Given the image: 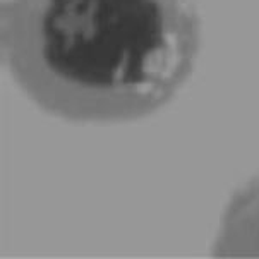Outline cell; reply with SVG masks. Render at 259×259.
<instances>
[{
    "mask_svg": "<svg viewBox=\"0 0 259 259\" xmlns=\"http://www.w3.org/2000/svg\"><path fill=\"white\" fill-rule=\"evenodd\" d=\"M196 0H7L2 52L52 115L136 120L166 105L194 69Z\"/></svg>",
    "mask_w": 259,
    "mask_h": 259,
    "instance_id": "obj_1",
    "label": "cell"
},
{
    "mask_svg": "<svg viewBox=\"0 0 259 259\" xmlns=\"http://www.w3.org/2000/svg\"><path fill=\"white\" fill-rule=\"evenodd\" d=\"M213 254L217 257H259V175L228 201Z\"/></svg>",
    "mask_w": 259,
    "mask_h": 259,
    "instance_id": "obj_2",
    "label": "cell"
}]
</instances>
